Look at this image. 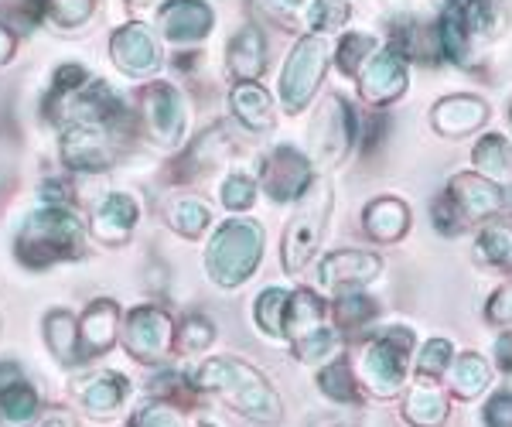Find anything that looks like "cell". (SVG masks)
Listing matches in <instances>:
<instances>
[{
  "label": "cell",
  "instance_id": "45",
  "mask_svg": "<svg viewBox=\"0 0 512 427\" xmlns=\"http://www.w3.org/2000/svg\"><path fill=\"white\" fill-rule=\"evenodd\" d=\"M219 199L229 212H246L256 199V182L250 175H243V171H236V175H229L226 182H222Z\"/></svg>",
  "mask_w": 512,
  "mask_h": 427
},
{
  "label": "cell",
  "instance_id": "4",
  "mask_svg": "<svg viewBox=\"0 0 512 427\" xmlns=\"http://www.w3.org/2000/svg\"><path fill=\"white\" fill-rule=\"evenodd\" d=\"M263 260V226L253 219H229L216 229V236L205 246V270L212 284L233 287L246 284Z\"/></svg>",
  "mask_w": 512,
  "mask_h": 427
},
{
  "label": "cell",
  "instance_id": "44",
  "mask_svg": "<svg viewBox=\"0 0 512 427\" xmlns=\"http://www.w3.org/2000/svg\"><path fill=\"white\" fill-rule=\"evenodd\" d=\"M96 0H45V18L59 28H79L89 21Z\"/></svg>",
  "mask_w": 512,
  "mask_h": 427
},
{
  "label": "cell",
  "instance_id": "31",
  "mask_svg": "<svg viewBox=\"0 0 512 427\" xmlns=\"http://www.w3.org/2000/svg\"><path fill=\"white\" fill-rule=\"evenodd\" d=\"M472 164L478 175H485L495 185L512 182V141L506 134H485L482 141L475 144Z\"/></svg>",
  "mask_w": 512,
  "mask_h": 427
},
{
  "label": "cell",
  "instance_id": "9",
  "mask_svg": "<svg viewBox=\"0 0 512 427\" xmlns=\"http://www.w3.org/2000/svg\"><path fill=\"white\" fill-rule=\"evenodd\" d=\"M140 117H144V130L151 134L154 144L175 147L185 137L188 113L185 100L171 82H151V86L140 93Z\"/></svg>",
  "mask_w": 512,
  "mask_h": 427
},
{
  "label": "cell",
  "instance_id": "20",
  "mask_svg": "<svg viewBox=\"0 0 512 427\" xmlns=\"http://www.w3.org/2000/svg\"><path fill=\"white\" fill-rule=\"evenodd\" d=\"M120 335V305L113 298H96L89 301L86 311L79 318V339H82V356H103L113 349Z\"/></svg>",
  "mask_w": 512,
  "mask_h": 427
},
{
  "label": "cell",
  "instance_id": "15",
  "mask_svg": "<svg viewBox=\"0 0 512 427\" xmlns=\"http://www.w3.org/2000/svg\"><path fill=\"white\" fill-rule=\"evenodd\" d=\"M379 270H383V260L369 250H335L321 260L318 267V281L328 291L342 294V291H355V287H366L369 281H376Z\"/></svg>",
  "mask_w": 512,
  "mask_h": 427
},
{
  "label": "cell",
  "instance_id": "52",
  "mask_svg": "<svg viewBox=\"0 0 512 427\" xmlns=\"http://www.w3.org/2000/svg\"><path fill=\"white\" fill-rule=\"evenodd\" d=\"M492 359H495V366H499L502 373L512 376V328H509V332H502L499 339H495Z\"/></svg>",
  "mask_w": 512,
  "mask_h": 427
},
{
  "label": "cell",
  "instance_id": "14",
  "mask_svg": "<svg viewBox=\"0 0 512 427\" xmlns=\"http://www.w3.org/2000/svg\"><path fill=\"white\" fill-rule=\"evenodd\" d=\"M62 161L72 171H106L113 164V144L110 127H86V123H72L59 137Z\"/></svg>",
  "mask_w": 512,
  "mask_h": 427
},
{
  "label": "cell",
  "instance_id": "26",
  "mask_svg": "<svg viewBox=\"0 0 512 427\" xmlns=\"http://www.w3.org/2000/svg\"><path fill=\"white\" fill-rule=\"evenodd\" d=\"M229 106H233V117L243 123L253 134H267L277 123V110L270 93L260 82H236L233 93H229Z\"/></svg>",
  "mask_w": 512,
  "mask_h": 427
},
{
  "label": "cell",
  "instance_id": "23",
  "mask_svg": "<svg viewBox=\"0 0 512 427\" xmlns=\"http://www.w3.org/2000/svg\"><path fill=\"white\" fill-rule=\"evenodd\" d=\"M325 315L328 311H325L321 294H315L311 287H297V291H291L287 308H284V339L291 342V346H297V342H304L308 335L328 328Z\"/></svg>",
  "mask_w": 512,
  "mask_h": 427
},
{
  "label": "cell",
  "instance_id": "13",
  "mask_svg": "<svg viewBox=\"0 0 512 427\" xmlns=\"http://www.w3.org/2000/svg\"><path fill=\"white\" fill-rule=\"evenodd\" d=\"M359 93H362V100L373 103V106L396 103L403 93H407V59H403L393 45L379 48L373 59L362 65Z\"/></svg>",
  "mask_w": 512,
  "mask_h": 427
},
{
  "label": "cell",
  "instance_id": "5",
  "mask_svg": "<svg viewBox=\"0 0 512 427\" xmlns=\"http://www.w3.org/2000/svg\"><path fill=\"white\" fill-rule=\"evenodd\" d=\"M332 199H335L332 185L315 182L311 192L301 199V205H297V212L284 229V240H280V264H284L287 274H301L311 264V257L318 253L328 212H332Z\"/></svg>",
  "mask_w": 512,
  "mask_h": 427
},
{
  "label": "cell",
  "instance_id": "56",
  "mask_svg": "<svg viewBox=\"0 0 512 427\" xmlns=\"http://www.w3.org/2000/svg\"><path fill=\"white\" fill-rule=\"evenodd\" d=\"M284 7H297V4H308V0H280Z\"/></svg>",
  "mask_w": 512,
  "mask_h": 427
},
{
  "label": "cell",
  "instance_id": "27",
  "mask_svg": "<svg viewBox=\"0 0 512 427\" xmlns=\"http://www.w3.org/2000/svg\"><path fill=\"white\" fill-rule=\"evenodd\" d=\"M41 332H45V342L48 349H52V356L59 359L65 366H76L82 363V339H79V318L72 315V311L65 308H52L45 315V325H41Z\"/></svg>",
  "mask_w": 512,
  "mask_h": 427
},
{
  "label": "cell",
  "instance_id": "10",
  "mask_svg": "<svg viewBox=\"0 0 512 427\" xmlns=\"http://www.w3.org/2000/svg\"><path fill=\"white\" fill-rule=\"evenodd\" d=\"M444 195L454 202V209L461 212V219H465L468 226L489 223V219L502 216V209H506V192H502V185L489 182V178L478 175V171H461V175H454L448 188H444Z\"/></svg>",
  "mask_w": 512,
  "mask_h": 427
},
{
  "label": "cell",
  "instance_id": "36",
  "mask_svg": "<svg viewBox=\"0 0 512 427\" xmlns=\"http://www.w3.org/2000/svg\"><path fill=\"white\" fill-rule=\"evenodd\" d=\"M338 352H342V332H338L335 325L321 328V332L308 335V339L294 346V356L301 359L304 366H328L338 359Z\"/></svg>",
  "mask_w": 512,
  "mask_h": 427
},
{
  "label": "cell",
  "instance_id": "6",
  "mask_svg": "<svg viewBox=\"0 0 512 427\" xmlns=\"http://www.w3.org/2000/svg\"><path fill=\"white\" fill-rule=\"evenodd\" d=\"M328 69V45L318 35L297 38L280 72V103L287 113H301L311 103V96L318 93L321 79Z\"/></svg>",
  "mask_w": 512,
  "mask_h": 427
},
{
  "label": "cell",
  "instance_id": "16",
  "mask_svg": "<svg viewBox=\"0 0 512 427\" xmlns=\"http://www.w3.org/2000/svg\"><path fill=\"white\" fill-rule=\"evenodd\" d=\"M41 397L18 363H0V424L28 427L38 417Z\"/></svg>",
  "mask_w": 512,
  "mask_h": 427
},
{
  "label": "cell",
  "instance_id": "8",
  "mask_svg": "<svg viewBox=\"0 0 512 427\" xmlns=\"http://www.w3.org/2000/svg\"><path fill=\"white\" fill-rule=\"evenodd\" d=\"M260 185L280 205L301 202L311 192V185H315V164H311L304 151H297L294 144H280L260 164Z\"/></svg>",
  "mask_w": 512,
  "mask_h": 427
},
{
  "label": "cell",
  "instance_id": "34",
  "mask_svg": "<svg viewBox=\"0 0 512 427\" xmlns=\"http://www.w3.org/2000/svg\"><path fill=\"white\" fill-rule=\"evenodd\" d=\"M332 311H335V328L338 332H362V328H369L373 325V318H376V301L369 298L366 291H342L335 298V305H332Z\"/></svg>",
  "mask_w": 512,
  "mask_h": 427
},
{
  "label": "cell",
  "instance_id": "35",
  "mask_svg": "<svg viewBox=\"0 0 512 427\" xmlns=\"http://www.w3.org/2000/svg\"><path fill=\"white\" fill-rule=\"evenodd\" d=\"M437 38H441V55L458 65H468L472 59L475 41L468 35L465 21H461V11H444L441 21H437Z\"/></svg>",
  "mask_w": 512,
  "mask_h": 427
},
{
  "label": "cell",
  "instance_id": "24",
  "mask_svg": "<svg viewBox=\"0 0 512 427\" xmlns=\"http://www.w3.org/2000/svg\"><path fill=\"white\" fill-rule=\"evenodd\" d=\"M226 65L236 76V82H256L267 69V38L256 24H243L229 41Z\"/></svg>",
  "mask_w": 512,
  "mask_h": 427
},
{
  "label": "cell",
  "instance_id": "51",
  "mask_svg": "<svg viewBox=\"0 0 512 427\" xmlns=\"http://www.w3.org/2000/svg\"><path fill=\"white\" fill-rule=\"evenodd\" d=\"M38 199L45 205H72V188L52 178V182H45L38 188Z\"/></svg>",
  "mask_w": 512,
  "mask_h": 427
},
{
  "label": "cell",
  "instance_id": "33",
  "mask_svg": "<svg viewBox=\"0 0 512 427\" xmlns=\"http://www.w3.org/2000/svg\"><path fill=\"white\" fill-rule=\"evenodd\" d=\"M164 219H168V226L175 229L178 236L198 240L212 223V209L198 199V195H178V199H171L164 205Z\"/></svg>",
  "mask_w": 512,
  "mask_h": 427
},
{
  "label": "cell",
  "instance_id": "32",
  "mask_svg": "<svg viewBox=\"0 0 512 427\" xmlns=\"http://www.w3.org/2000/svg\"><path fill=\"white\" fill-rule=\"evenodd\" d=\"M461 21H465L472 41H495L506 31L509 11L502 0H468V4L461 7Z\"/></svg>",
  "mask_w": 512,
  "mask_h": 427
},
{
  "label": "cell",
  "instance_id": "48",
  "mask_svg": "<svg viewBox=\"0 0 512 427\" xmlns=\"http://www.w3.org/2000/svg\"><path fill=\"white\" fill-rule=\"evenodd\" d=\"M86 82H89V72L82 69V65H76V62L59 65V69H55V79H52V93L48 96H69L86 86Z\"/></svg>",
  "mask_w": 512,
  "mask_h": 427
},
{
  "label": "cell",
  "instance_id": "25",
  "mask_svg": "<svg viewBox=\"0 0 512 427\" xmlns=\"http://www.w3.org/2000/svg\"><path fill=\"white\" fill-rule=\"evenodd\" d=\"M362 229H366L369 240L376 243H396L407 236L410 229V209L403 199H393V195H379L362 209Z\"/></svg>",
  "mask_w": 512,
  "mask_h": 427
},
{
  "label": "cell",
  "instance_id": "2",
  "mask_svg": "<svg viewBox=\"0 0 512 427\" xmlns=\"http://www.w3.org/2000/svg\"><path fill=\"white\" fill-rule=\"evenodd\" d=\"M82 253H86V226L72 212V205L41 202L35 212H28V219L18 229V240H14V257L31 270L79 260Z\"/></svg>",
  "mask_w": 512,
  "mask_h": 427
},
{
  "label": "cell",
  "instance_id": "21",
  "mask_svg": "<svg viewBox=\"0 0 512 427\" xmlns=\"http://www.w3.org/2000/svg\"><path fill=\"white\" fill-rule=\"evenodd\" d=\"M76 397H79V404L86 407V414L113 417L123 404H127L130 380L123 373L106 369V373H96V376H89V380L76 383Z\"/></svg>",
  "mask_w": 512,
  "mask_h": 427
},
{
  "label": "cell",
  "instance_id": "47",
  "mask_svg": "<svg viewBox=\"0 0 512 427\" xmlns=\"http://www.w3.org/2000/svg\"><path fill=\"white\" fill-rule=\"evenodd\" d=\"M482 427H512V390H495L482 404Z\"/></svg>",
  "mask_w": 512,
  "mask_h": 427
},
{
  "label": "cell",
  "instance_id": "29",
  "mask_svg": "<svg viewBox=\"0 0 512 427\" xmlns=\"http://www.w3.org/2000/svg\"><path fill=\"white\" fill-rule=\"evenodd\" d=\"M444 380H448V390L454 400H478L492 383V366H489V359L478 356V352H461Z\"/></svg>",
  "mask_w": 512,
  "mask_h": 427
},
{
  "label": "cell",
  "instance_id": "55",
  "mask_svg": "<svg viewBox=\"0 0 512 427\" xmlns=\"http://www.w3.org/2000/svg\"><path fill=\"white\" fill-rule=\"evenodd\" d=\"M437 7H441V11H461V7L468 4V0H434Z\"/></svg>",
  "mask_w": 512,
  "mask_h": 427
},
{
  "label": "cell",
  "instance_id": "19",
  "mask_svg": "<svg viewBox=\"0 0 512 427\" xmlns=\"http://www.w3.org/2000/svg\"><path fill=\"white\" fill-rule=\"evenodd\" d=\"M212 7L205 0H168L158 14L161 35L171 45H195L212 31Z\"/></svg>",
  "mask_w": 512,
  "mask_h": 427
},
{
  "label": "cell",
  "instance_id": "39",
  "mask_svg": "<svg viewBox=\"0 0 512 427\" xmlns=\"http://www.w3.org/2000/svg\"><path fill=\"white\" fill-rule=\"evenodd\" d=\"M287 298L291 291L284 287H267L260 298L253 301V318L270 339H284V308H287Z\"/></svg>",
  "mask_w": 512,
  "mask_h": 427
},
{
  "label": "cell",
  "instance_id": "17",
  "mask_svg": "<svg viewBox=\"0 0 512 427\" xmlns=\"http://www.w3.org/2000/svg\"><path fill=\"white\" fill-rule=\"evenodd\" d=\"M485 120H489V103L472 93L444 96V100H437L431 110V127L441 137H451V141L482 130Z\"/></svg>",
  "mask_w": 512,
  "mask_h": 427
},
{
  "label": "cell",
  "instance_id": "41",
  "mask_svg": "<svg viewBox=\"0 0 512 427\" xmlns=\"http://www.w3.org/2000/svg\"><path fill=\"white\" fill-rule=\"evenodd\" d=\"M212 342H216V325L205 315H188L175 332V346L181 352H188V356H192V352H205Z\"/></svg>",
  "mask_w": 512,
  "mask_h": 427
},
{
  "label": "cell",
  "instance_id": "22",
  "mask_svg": "<svg viewBox=\"0 0 512 427\" xmlns=\"http://www.w3.org/2000/svg\"><path fill=\"white\" fill-rule=\"evenodd\" d=\"M400 417L410 427H444L451 417V400L434 380H417L403 397Z\"/></svg>",
  "mask_w": 512,
  "mask_h": 427
},
{
  "label": "cell",
  "instance_id": "18",
  "mask_svg": "<svg viewBox=\"0 0 512 427\" xmlns=\"http://www.w3.org/2000/svg\"><path fill=\"white\" fill-rule=\"evenodd\" d=\"M137 219H140V205L130 192H110L96 202L93 209V219H89V229L99 243H110V246H120L134 236L137 229Z\"/></svg>",
  "mask_w": 512,
  "mask_h": 427
},
{
  "label": "cell",
  "instance_id": "37",
  "mask_svg": "<svg viewBox=\"0 0 512 427\" xmlns=\"http://www.w3.org/2000/svg\"><path fill=\"white\" fill-rule=\"evenodd\" d=\"M454 342L451 339H431L424 342L414 359V369H417V380H444L454 366Z\"/></svg>",
  "mask_w": 512,
  "mask_h": 427
},
{
  "label": "cell",
  "instance_id": "46",
  "mask_svg": "<svg viewBox=\"0 0 512 427\" xmlns=\"http://www.w3.org/2000/svg\"><path fill=\"white\" fill-rule=\"evenodd\" d=\"M431 223H434V229L441 236H458L461 229L468 226L465 219H461V212L454 209V202L448 199V195H437V199H434V205H431Z\"/></svg>",
  "mask_w": 512,
  "mask_h": 427
},
{
  "label": "cell",
  "instance_id": "49",
  "mask_svg": "<svg viewBox=\"0 0 512 427\" xmlns=\"http://www.w3.org/2000/svg\"><path fill=\"white\" fill-rule=\"evenodd\" d=\"M485 318H489L492 325H512V281L502 284L499 291L489 298V305H485Z\"/></svg>",
  "mask_w": 512,
  "mask_h": 427
},
{
  "label": "cell",
  "instance_id": "38",
  "mask_svg": "<svg viewBox=\"0 0 512 427\" xmlns=\"http://www.w3.org/2000/svg\"><path fill=\"white\" fill-rule=\"evenodd\" d=\"M475 257L482 260L485 267L512 270V226L482 229V236H478V243H475Z\"/></svg>",
  "mask_w": 512,
  "mask_h": 427
},
{
  "label": "cell",
  "instance_id": "1",
  "mask_svg": "<svg viewBox=\"0 0 512 427\" xmlns=\"http://www.w3.org/2000/svg\"><path fill=\"white\" fill-rule=\"evenodd\" d=\"M188 376H192L195 393H212V397H219L222 404L236 410L239 417H246V421L263 427H274L284 421V404H280V393L274 390V383L256 366L243 363V359L236 356L205 359Z\"/></svg>",
  "mask_w": 512,
  "mask_h": 427
},
{
  "label": "cell",
  "instance_id": "11",
  "mask_svg": "<svg viewBox=\"0 0 512 427\" xmlns=\"http://www.w3.org/2000/svg\"><path fill=\"white\" fill-rule=\"evenodd\" d=\"M355 141V113L342 96H328L318 106L315 127H311V147L321 161H342Z\"/></svg>",
  "mask_w": 512,
  "mask_h": 427
},
{
  "label": "cell",
  "instance_id": "54",
  "mask_svg": "<svg viewBox=\"0 0 512 427\" xmlns=\"http://www.w3.org/2000/svg\"><path fill=\"white\" fill-rule=\"evenodd\" d=\"M11 55H14V35H11L7 24H0V65L11 59Z\"/></svg>",
  "mask_w": 512,
  "mask_h": 427
},
{
  "label": "cell",
  "instance_id": "42",
  "mask_svg": "<svg viewBox=\"0 0 512 427\" xmlns=\"http://www.w3.org/2000/svg\"><path fill=\"white\" fill-rule=\"evenodd\" d=\"M304 21H308L311 31H338L349 21V4L345 0H308Z\"/></svg>",
  "mask_w": 512,
  "mask_h": 427
},
{
  "label": "cell",
  "instance_id": "50",
  "mask_svg": "<svg viewBox=\"0 0 512 427\" xmlns=\"http://www.w3.org/2000/svg\"><path fill=\"white\" fill-rule=\"evenodd\" d=\"M35 427H79V417L69 407H48L45 414H38Z\"/></svg>",
  "mask_w": 512,
  "mask_h": 427
},
{
  "label": "cell",
  "instance_id": "53",
  "mask_svg": "<svg viewBox=\"0 0 512 427\" xmlns=\"http://www.w3.org/2000/svg\"><path fill=\"white\" fill-rule=\"evenodd\" d=\"M308 427H355V421L345 414H318V417H311Z\"/></svg>",
  "mask_w": 512,
  "mask_h": 427
},
{
  "label": "cell",
  "instance_id": "57",
  "mask_svg": "<svg viewBox=\"0 0 512 427\" xmlns=\"http://www.w3.org/2000/svg\"><path fill=\"white\" fill-rule=\"evenodd\" d=\"M127 4H134V7H144V4H151V0H127Z\"/></svg>",
  "mask_w": 512,
  "mask_h": 427
},
{
  "label": "cell",
  "instance_id": "58",
  "mask_svg": "<svg viewBox=\"0 0 512 427\" xmlns=\"http://www.w3.org/2000/svg\"><path fill=\"white\" fill-rule=\"evenodd\" d=\"M509 123H512V106H509Z\"/></svg>",
  "mask_w": 512,
  "mask_h": 427
},
{
  "label": "cell",
  "instance_id": "3",
  "mask_svg": "<svg viewBox=\"0 0 512 427\" xmlns=\"http://www.w3.org/2000/svg\"><path fill=\"white\" fill-rule=\"evenodd\" d=\"M417 335L407 325H386L366 335L352 356V369L359 376L366 397L390 400L407 387L410 363H414Z\"/></svg>",
  "mask_w": 512,
  "mask_h": 427
},
{
  "label": "cell",
  "instance_id": "28",
  "mask_svg": "<svg viewBox=\"0 0 512 427\" xmlns=\"http://www.w3.org/2000/svg\"><path fill=\"white\" fill-rule=\"evenodd\" d=\"M390 38H393V48L403 55V59H417V62H437L444 59L441 55V38H437V24L427 28L414 18L407 21H396L390 28Z\"/></svg>",
  "mask_w": 512,
  "mask_h": 427
},
{
  "label": "cell",
  "instance_id": "7",
  "mask_svg": "<svg viewBox=\"0 0 512 427\" xmlns=\"http://www.w3.org/2000/svg\"><path fill=\"white\" fill-rule=\"evenodd\" d=\"M175 322L171 315L158 305H137L123 318V346L137 363H164L175 349Z\"/></svg>",
  "mask_w": 512,
  "mask_h": 427
},
{
  "label": "cell",
  "instance_id": "30",
  "mask_svg": "<svg viewBox=\"0 0 512 427\" xmlns=\"http://www.w3.org/2000/svg\"><path fill=\"white\" fill-rule=\"evenodd\" d=\"M318 390L338 407H362L366 404V390H362L359 376H355L352 359H342V356H338L335 363L321 366Z\"/></svg>",
  "mask_w": 512,
  "mask_h": 427
},
{
  "label": "cell",
  "instance_id": "43",
  "mask_svg": "<svg viewBox=\"0 0 512 427\" xmlns=\"http://www.w3.org/2000/svg\"><path fill=\"white\" fill-rule=\"evenodd\" d=\"M130 427H188V421L168 400H151V404L137 407V414L130 417Z\"/></svg>",
  "mask_w": 512,
  "mask_h": 427
},
{
  "label": "cell",
  "instance_id": "12",
  "mask_svg": "<svg viewBox=\"0 0 512 427\" xmlns=\"http://www.w3.org/2000/svg\"><path fill=\"white\" fill-rule=\"evenodd\" d=\"M110 59L123 72V76L144 79V76H151V72H158L161 48H158V41H154V35H151V28H147V24L130 21V24H123V28L113 31Z\"/></svg>",
  "mask_w": 512,
  "mask_h": 427
},
{
  "label": "cell",
  "instance_id": "40",
  "mask_svg": "<svg viewBox=\"0 0 512 427\" xmlns=\"http://www.w3.org/2000/svg\"><path fill=\"white\" fill-rule=\"evenodd\" d=\"M376 55V41L373 35H345L335 48V65L342 76H359L362 65Z\"/></svg>",
  "mask_w": 512,
  "mask_h": 427
}]
</instances>
